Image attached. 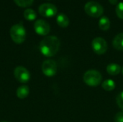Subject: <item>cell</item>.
<instances>
[{
    "label": "cell",
    "mask_w": 123,
    "mask_h": 122,
    "mask_svg": "<svg viewBox=\"0 0 123 122\" xmlns=\"http://www.w3.org/2000/svg\"><path fill=\"white\" fill-rule=\"evenodd\" d=\"M29 88L27 86H21L17 89V96L20 99H25L29 95Z\"/></svg>",
    "instance_id": "obj_13"
},
{
    "label": "cell",
    "mask_w": 123,
    "mask_h": 122,
    "mask_svg": "<svg viewBox=\"0 0 123 122\" xmlns=\"http://www.w3.org/2000/svg\"><path fill=\"white\" fill-rule=\"evenodd\" d=\"M110 3L112 5H115V4H117V2L118 1L117 0H109Z\"/></svg>",
    "instance_id": "obj_21"
},
{
    "label": "cell",
    "mask_w": 123,
    "mask_h": 122,
    "mask_svg": "<svg viewBox=\"0 0 123 122\" xmlns=\"http://www.w3.org/2000/svg\"><path fill=\"white\" fill-rule=\"evenodd\" d=\"M42 71L48 77H53L57 73V64L53 60H46L43 63Z\"/></svg>",
    "instance_id": "obj_6"
},
{
    "label": "cell",
    "mask_w": 123,
    "mask_h": 122,
    "mask_svg": "<svg viewBox=\"0 0 123 122\" xmlns=\"http://www.w3.org/2000/svg\"><path fill=\"white\" fill-rule=\"evenodd\" d=\"M112 45L115 49L118 50H123V32L115 36L113 40Z\"/></svg>",
    "instance_id": "obj_12"
},
{
    "label": "cell",
    "mask_w": 123,
    "mask_h": 122,
    "mask_svg": "<svg viewBox=\"0 0 123 122\" xmlns=\"http://www.w3.org/2000/svg\"></svg>",
    "instance_id": "obj_23"
},
{
    "label": "cell",
    "mask_w": 123,
    "mask_h": 122,
    "mask_svg": "<svg viewBox=\"0 0 123 122\" xmlns=\"http://www.w3.org/2000/svg\"><path fill=\"white\" fill-rule=\"evenodd\" d=\"M10 37L17 44L22 43L26 39V30L22 24H16L10 29Z\"/></svg>",
    "instance_id": "obj_3"
},
{
    "label": "cell",
    "mask_w": 123,
    "mask_h": 122,
    "mask_svg": "<svg viewBox=\"0 0 123 122\" xmlns=\"http://www.w3.org/2000/svg\"><path fill=\"white\" fill-rule=\"evenodd\" d=\"M56 21L58 24L61 27H67L69 24V19L68 17L63 13L59 14L57 16L56 18Z\"/></svg>",
    "instance_id": "obj_11"
},
{
    "label": "cell",
    "mask_w": 123,
    "mask_h": 122,
    "mask_svg": "<svg viewBox=\"0 0 123 122\" xmlns=\"http://www.w3.org/2000/svg\"><path fill=\"white\" fill-rule=\"evenodd\" d=\"M116 101H117V104L119 106V108L123 110V91H121L117 96L116 99Z\"/></svg>",
    "instance_id": "obj_19"
},
{
    "label": "cell",
    "mask_w": 123,
    "mask_h": 122,
    "mask_svg": "<svg viewBox=\"0 0 123 122\" xmlns=\"http://www.w3.org/2000/svg\"><path fill=\"white\" fill-rule=\"evenodd\" d=\"M84 10L86 13L92 17H99L104 12V9L98 2L91 1L85 4Z\"/></svg>",
    "instance_id": "obj_4"
},
{
    "label": "cell",
    "mask_w": 123,
    "mask_h": 122,
    "mask_svg": "<svg viewBox=\"0 0 123 122\" xmlns=\"http://www.w3.org/2000/svg\"><path fill=\"white\" fill-rule=\"evenodd\" d=\"M116 14L117 16L123 19V2H119L116 6Z\"/></svg>",
    "instance_id": "obj_18"
},
{
    "label": "cell",
    "mask_w": 123,
    "mask_h": 122,
    "mask_svg": "<svg viewBox=\"0 0 123 122\" xmlns=\"http://www.w3.org/2000/svg\"><path fill=\"white\" fill-rule=\"evenodd\" d=\"M122 73H123V68H122Z\"/></svg>",
    "instance_id": "obj_22"
},
{
    "label": "cell",
    "mask_w": 123,
    "mask_h": 122,
    "mask_svg": "<svg viewBox=\"0 0 123 122\" xmlns=\"http://www.w3.org/2000/svg\"><path fill=\"white\" fill-rule=\"evenodd\" d=\"M34 29L35 32L42 36L47 35L50 30L49 24L43 19H38L34 24Z\"/></svg>",
    "instance_id": "obj_9"
},
{
    "label": "cell",
    "mask_w": 123,
    "mask_h": 122,
    "mask_svg": "<svg viewBox=\"0 0 123 122\" xmlns=\"http://www.w3.org/2000/svg\"><path fill=\"white\" fill-rule=\"evenodd\" d=\"M83 81L87 86L95 87L102 83V74L96 70H89L84 74Z\"/></svg>",
    "instance_id": "obj_2"
},
{
    "label": "cell",
    "mask_w": 123,
    "mask_h": 122,
    "mask_svg": "<svg viewBox=\"0 0 123 122\" xmlns=\"http://www.w3.org/2000/svg\"><path fill=\"white\" fill-rule=\"evenodd\" d=\"M110 20L107 17H102L99 21V27L103 31L109 29V28L110 27Z\"/></svg>",
    "instance_id": "obj_15"
},
{
    "label": "cell",
    "mask_w": 123,
    "mask_h": 122,
    "mask_svg": "<svg viewBox=\"0 0 123 122\" xmlns=\"http://www.w3.org/2000/svg\"><path fill=\"white\" fill-rule=\"evenodd\" d=\"M40 50L45 57L54 56L60 48V40L55 36H47L40 43Z\"/></svg>",
    "instance_id": "obj_1"
},
{
    "label": "cell",
    "mask_w": 123,
    "mask_h": 122,
    "mask_svg": "<svg viewBox=\"0 0 123 122\" xmlns=\"http://www.w3.org/2000/svg\"><path fill=\"white\" fill-rule=\"evenodd\" d=\"M17 5L21 7H27L32 5L33 0H14Z\"/></svg>",
    "instance_id": "obj_17"
},
{
    "label": "cell",
    "mask_w": 123,
    "mask_h": 122,
    "mask_svg": "<svg viewBox=\"0 0 123 122\" xmlns=\"http://www.w3.org/2000/svg\"><path fill=\"white\" fill-rule=\"evenodd\" d=\"M115 122H123V111H120L116 114L115 116Z\"/></svg>",
    "instance_id": "obj_20"
},
{
    "label": "cell",
    "mask_w": 123,
    "mask_h": 122,
    "mask_svg": "<svg viewBox=\"0 0 123 122\" xmlns=\"http://www.w3.org/2000/svg\"><path fill=\"white\" fill-rule=\"evenodd\" d=\"M14 75L15 78L20 83H26L29 81L30 78V72L22 66H18L14 69Z\"/></svg>",
    "instance_id": "obj_7"
},
{
    "label": "cell",
    "mask_w": 123,
    "mask_h": 122,
    "mask_svg": "<svg viewBox=\"0 0 123 122\" xmlns=\"http://www.w3.org/2000/svg\"><path fill=\"white\" fill-rule=\"evenodd\" d=\"M37 17L36 12L32 9H27L24 12V17L28 21H33Z\"/></svg>",
    "instance_id": "obj_16"
},
{
    "label": "cell",
    "mask_w": 123,
    "mask_h": 122,
    "mask_svg": "<svg viewBox=\"0 0 123 122\" xmlns=\"http://www.w3.org/2000/svg\"><path fill=\"white\" fill-rule=\"evenodd\" d=\"M92 47L93 51L97 55L105 54L108 48L107 42L102 37H96L92 40Z\"/></svg>",
    "instance_id": "obj_5"
},
{
    "label": "cell",
    "mask_w": 123,
    "mask_h": 122,
    "mask_svg": "<svg viewBox=\"0 0 123 122\" xmlns=\"http://www.w3.org/2000/svg\"><path fill=\"white\" fill-rule=\"evenodd\" d=\"M116 84L115 81L112 79H107L102 82V87L106 91H112L115 88Z\"/></svg>",
    "instance_id": "obj_14"
},
{
    "label": "cell",
    "mask_w": 123,
    "mask_h": 122,
    "mask_svg": "<svg viewBox=\"0 0 123 122\" xmlns=\"http://www.w3.org/2000/svg\"><path fill=\"white\" fill-rule=\"evenodd\" d=\"M121 71V67L117 63H110L107 66V72L111 76H117Z\"/></svg>",
    "instance_id": "obj_10"
},
{
    "label": "cell",
    "mask_w": 123,
    "mask_h": 122,
    "mask_svg": "<svg viewBox=\"0 0 123 122\" xmlns=\"http://www.w3.org/2000/svg\"><path fill=\"white\" fill-rule=\"evenodd\" d=\"M39 13L45 17H51L57 14V8L55 5L49 3H45L41 4L38 9Z\"/></svg>",
    "instance_id": "obj_8"
}]
</instances>
